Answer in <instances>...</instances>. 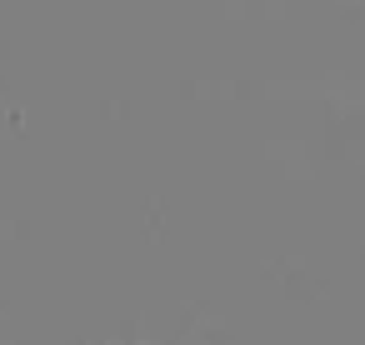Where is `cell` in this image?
Returning a JSON list of instances; mask_svg holds the SVG:
<instances>
[{
	"label": "cell",
	"mask_w": 365,
	"mask_h": 345,
	"mask_svg": "<svg viewBox=\"0 0 365 345\" xmlns=\"http://www.w3.org/2000/svg\"><path fill=\"white\" fill-rule=\"evenodd\" d=\"M130 345H150V340H130Z\"/></svg>",
	"instance_id": "1"
}]
</instances>
